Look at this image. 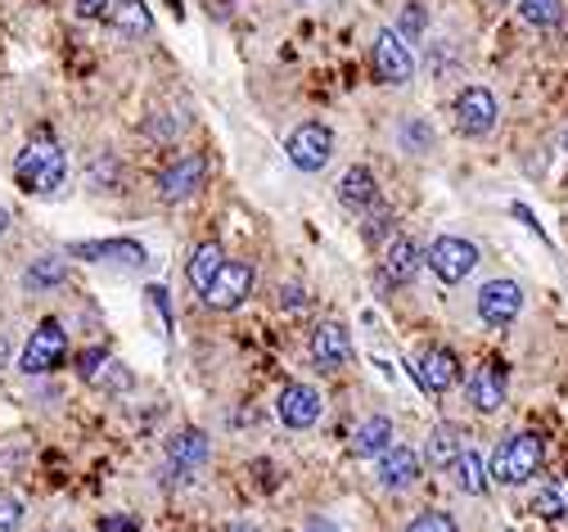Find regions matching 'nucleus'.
Here are the masks:
<instances>
[{
    "instance_id": "obj_3",
    "label": "nucleus",
    "mask_w": 568,
    "mask_h": 532,
    "mask_svg": "<svg viewBox=\"0 0 568 532\" xmlns=\"http://www.w3.org/2000/svg\"><path fill=\"white\" fill-rule=\"evenodd\" d=\"M424 267H429L443 284H460L465 275H473V267H479V245L465 235H438L429 253H424Z\"/></svg>"
},
{
    "instance_id": "obj_33",
    "label": "nucleus",
    "mask_w": 568,
    "mask_h": 532,
    "mask_svg": "<svg viewBox=\"0 0 568 532\" xmlns=\"http://www.w3.org/2000/svg\"><path fill=\"white\" fill-rule=\"evenodd\" d=\"M402 32H406V36H424V32H429V23H424V6H406Z\"/></svg>"
},
{
    "instance_id": "obj_40",
    "label": "nucleus",
    "mask_w": 568,
    "mask_h": 532,
    "mask_svg": "<svg viewBox=\"0 0 568 532\" xmlns=\"http://www.w3.org/2000/svg\"><path fill=\"white\" fill-rule=\"evenodd\" d=\"M55 532H68V528H55Z\"/></svg>"
},
{
    "instance_id": "obj_36",
    "label": "nucleus",
    "mask_w": 568,
    "mask_h": 532,
    "mask_svg": "<svg viewBox=\"0 0 568 532\" xmlns=\"http://www.w3.org/2000/svg\"><path fill=\"white\" fill-rule=\"evenodd\" d=\"M100 532H140V523L131 514H109V519H100Z\"/></svg>"
},
{
    "instance_id": "obj_24",
    "label": "nucleus",
    "mask_w": 568,
    "mask_h": 532,
    "mask_svg": "<svg viewBox=\"0 0 568 532\" xmlns=\"http://www.w3.org/2000/svg\"><path fill=\"white\" fill-rule=\"evenodd\" d=\"M533 514H537V519H546V523L568 519V482H564V478H550L546 488H537V497H533Z\"/></svg>"
},
{
    "instance_id": "obj_23",
    "label": "nucleus",
    "mask_w": 568,
    "mask_h": 532,
    "mask_svg": "<svg viewBox=\"0 0 568 532\" xmlns=\"http://www.w3.org/2000/svg\"><path fill=\"white\" fill-rule=\"evenodd\" d=\"M221 267H226V253H221V245H212V239L189 253L185 275H189V284H195V294H208V284L221 275Z\"/></svg>"
},
{
    "instance_id": "obj_6",
    "label": "nucleus",
    "mask_w": 568,
    "mask_h": 532,
    "mask_svg": "<svg viewBox=\"0 0 568 532\" xmlns=\"http://www.w3.org/2000/svg\"><path fill=\"white\" fill-rule=\"evenodd\" d=\"M64 357H68V334H64V325H59V321H41V325L32 329V338H28L23 357H19V370H23V374H51Z\"/></svg>"
},
{
    "instance_id": "obj_41",
    "label": "nucleus",
    "mask_w": 568,
    "mask_h": 532,
    "mask_svg": "<svg viewBox=\"0 0 568 532\" xmlns=\"http://www.w3.org/2000/svg\"><path fill=\"white\" fill-rule=\"evenodd\" d=\"M564 144H568V135H564Z\"/></svg>"
},
{
    "instance_id": "obj_11",
    "label": "nucleus",
    "mask_w": 568,
    "mask_h": 532,
    "mask_svg": "<svg viewBox=\"0 0 568 532\" xmlns=\"http://www.w3.org/2000/svg\"><path fill=\"white\" fill-rule=\"evenodd\" d=\"M320 415H325L320 389H312V383H284V389H280L275 420L284 428H312V424H320Z\"/></svg>"
},
{
    "instance_id": "obj_25",
    "label": "nucleus",
    "mask_w": 568,
    "mask_h": 532,
    "mask_svg": "<svg viewBox=\"0 0 568 532\" xmlns=\"http://www.w3.org/2000/svg\"><path fill=\"white\" fill-rule=\"evenodd\" d=\"M109 14H113V28H118L122 36H145V32L154 28L145 0H118V6H113Z\"/></svg>"
},
{
    "instance_id": "obj_20",
    "label": "nucleus",
    "mask_w": 568,
    "mask_h": 532,
    "mask_svg": "<svg viewBox=\"0 0 568 532\" xmlns=\"http://www.w3.org/2000/svg\"><path fill=\"white\" fill-rule=\"evenodd\" d=\"M339 204H343L348 213H357V217L379 204V181H374L370 167H348V172L339 176Z\"/></svg>"
},
{
    "instance_id": "obj_4",
    "label": "nucleus",
    "mask_w": 568,
    "mask_h": 532,
    "mask_svg": "<svg viewBox=\"0 0 568 532\" xmlns=\"http://www.w3.org/2000/svg\"><path fill=\"white\" fill-rule=\"evenodd\" d=\"M284 154H290V163L298 172H320L335 159V131L325 122H303L290 131V140H284Z\"/></svg>"
},
{
    "instance_id": "obj_34",
    "label": "nucleus",
    "mask_w": 568,
    "mask_h": 532,
    "mask_svg": "<svg viewBox=\"0 0 568 532\" xmlns=\"http://www.w3.org/2000/svg\"><path fill=\"white\" fill-rule=\"evenodd\" d=\"M113 6H118V0H77V14L81 19H105Z\"/></svg>"
},
{
    "instance_id": "obj_30",
    "label": "nucleus",
    "mask_w": 568,
    "mask_h": 532,
    "mask_svg": "<svg viewBox=\"0 0 568 532\" xmlns=\"http://www.w3.org/2000/svg\"><path fill=\"white\" fill-rule=\"evenodd\" d=\"M28 519V506L14 492H0V532H19Z\"/></svg>"
},
{
    "instance_id": "obj_22",
    "label": "nucleus",
    "mask_w": 568,
    "mask_h": 532,
    "mask_svg": "<svg viewBox=\"0 0 568 532\" xmlns=\"http://www.w3.org/2000/svg\"><path fill=\"white\" fill-rule=\"evenodd\" d=\"M451 482H456V492H465V497H483L488 482H492V474H488V465H483L479 452L465 447V452L456 456V465H451Z\"/></svg>"
},
{
    "instance_id": "obj_10",
    "label": "nucleus",
    "mask_w": 568,
    "mask_h": 532,
    "mask_svg": "<svg viewBox=\"0 0 568 532\" xmlns=\"http://www.w3.org/2000/svg\"><path fill=\"white\" fill-rule=\"evenodd\" d=\"M501 118V105L488 86H465L456 95V131L460 135H488Z\"/></svg>"
},
{
    "instance_id": "obj_2",
    "label": "nucleus",
    "mask_w": 568,
    "mask_h": 532,
    "mask_svg": "<svg viewBox=\"0 0 568 532\" xmlns=\"http://www.w3.org/2000/svg\"><path fill=\"white\" fill-rule=\"evenodd\" d=\"M546 460V443H542V433H514L510 443L496 447L488 474L492 482H505V488H518V482H528Z\"/></svg>"
},
{
    "instance_id": "obj_9",
    "label": "nucleus",
    "mask_w": 568,
    "mask_h": 532,
    "mask_svg": "<svg viewBox=\"0 0 568 532\" xmlns=\"http://www.w3.org/2000/svg\"><path fill=\"white\" fill-rule=\"evenodd\" d=\"M253 284H258L253 262H226L221 275L208 284L204 303H208L212 312H234V307H244V303L253 298Z\"/></svg>"
},
{
    "instance_id": "obj_29",
    "label": "nucleus",
    "mask_w": 568,
    "mask_h": 532,
    "mask_svg": "<svg viewBox=\"0 0 568 532\" xmlns=\"http://www.w3.org/2000/svg\"><path fill=\"white\" fill-rule=\"evenodd\" d=\"M406 532H460V528H456V519H451L447 510H419V514L406 523Z\"/></svg>"
},
{
    "instance_id": "obj_17",
    "label": "nucleus",
    "mask_w": 568,
    "mask_h": 532,
    "mask_svg": "<svg viewBox=\"0 0 568 532\" xmlns=\"http://www.w3.org/2000/svg\"><path fill=\"white\" fill-rule=\"evenodd\" d=\"M415 370H419V383H424L429 393H451L456 383H460V361H456L447 348H429V352H419Z\"/></svg>"
},
{
    "instance_id": "obj_31",
    "label": "nucleus",
    "mask_w": 568,
    "mask_h": 532,
    "mask_svg": "<svg viewBox=\"0 0 568 532\" xmlns=\"http://www.w3.org/2000/svg\"><path fill=\"white\" fill-rule=\"evenodd\" d=\"M109 366V352L105 348H86L81 357H77V374L86 379V383H95V379H100V370Z\"/></svg>"
},
{
    "instance_id": "obj_19",
    "label": "nucleus",
    "mask_w": 568,
    "mask_h": 532,
    "mask_svg": "<svg viewBox=\"0 0 568 532\" xmlns=\"http://www.w3.org/2000/svg\"><path fill=\"white\" fill-rule=\"evenodd\" d=\"M465 447H469V433L460 424H438V428H429V443H424V456L419 460L429 465V469H451Z\"/></svg>"
},
{
    "instance_id": "obj_27",
    "label": "nucleus",
    "mask_w": 568,
    "mask_h": 532,
    "mask_svg": "<svg viewBox=\"0 0 568 532\" xmlns=\"http://www.w3.org/2000/svg\"><path fill=\"white\" fill-rule=\"evenodd\" d=\"M361 235H365V245H389V239H393V208L384 204V199H379L370 213H361Z\"/></svg>"
},
{
    "instance_id": "obj_16",
    "label": "nucleus",
    "mask_w": 568,
    "mask_h": 532,
    "mask_svg": "<svg viewBox=\"0 0 568 532\" xmlns=\"http://www.w3.org/2000/svg\"><path fill=\"white\" fill-rule=\"evenodd\" d=\"M212 460V438L204 428H176L172 438H167V465H176V469H204Z\"/></svg>"
},
{
    "instance_id": "obj_39",
    "label": "nucleus",
    "mask_w": 568,
    "mask_h": 532,
    "mask_svg": "<svg viewBox=\"0 0 568 532\" xmlns=\"http://www.w3.org/2000/svg\"><path fill=\"white\" fill-rule=\"evenodd\" d=\"M0 361H6V338H0Z\"/></svg>"
},
{
    "instance_id": "obj_37",
    "label": "nucleus",
    "mask_w": 568,
    "mask_h": 532,
    "mask_svg": "<svg viewBox=\"0 0 568 532\" xmlns=\"http://www.w3.org/2000/svg\"><path fill=\"white\" fill-rule=\"evenodd\" d=\"M0 235H10V213L0 208Z\"/></svg>"
},
{
    "instance_id": "obj_32",
    "label": "nucleus",
    "mask_w": 568,
    "mask_h": 532,
    "mask_svg": "<svg viewBox=\"0 0 568 532\" xmlns=\"http://www.w3.org/2000/svg\"><path fill=\"white\" fill-rule=\"evenodd\" d=\"M406 144H411V150H429V144H434V127H424L419 118H411L406 122Z\"/></svg>"
},
{
    "instance_id": "obj_12",
    "label": "nucleus",
    "mask_w": 568,
    "mask_h": 532,
    "mask_svg": "<svg viewBox=\"0 0 568 532\" xmlns=\"http://www.w3.org/2000/svg\"><path fill=\"white\" fill-rule=\"evenodd\" d=\"M505 393H510V370L501 361L479 366L469 374V383H465V398H469V406L479 415H496L505 406Z\"/></svg>"
},
{
    "instance_id": "obj_35",
    "label": "nucleus",
    "mask_w": 568,
    "mask_h": 532,
    "mask_svg": "<svg viewBox=\"0 0 568 532\" xmlns=\"http://www.w3.org/2000/svg\"><path fill=\"white\" fill-rule=\"evenodd\" d=\"M280 307H290V312H303V307H307V294H303L298 284H290V289L280 284Z\"/></svg>"
},
{
    "instance_id": "obj_38",
    "label": "nucleus",
    "mask_w": 568,
    "mask_h": 532,
    "mask_svg": "<svg viewBox=\"0 0 568 532\" xmlns=\"http://www.w3.org/2000/svg\"><path fill=\"white\" fill-rule=\"evenodd\" d=\"M226 532H253V528H249V523H234V528H226Z\"/></svg>"
},
{
    "instance_id": "obj_15",
    "label": "nucleus",
    "mask_w": 568,
    "mask_h": 532,
    "mask_svg": "<svg viewBox=\"0 0 568 532\" xmlns=\"http://www.w3.org/2000/svg\"><path fill=\"white\" fill-rule=\"evenodd\" d=\"M424 249L419 239H411V235H393L389 239V253H384V284H411L415 275H419V267H424Z\"/></svg>"
},
{
    "instance_id": "obj_28",
    "label": "nucleus",
    "mask_w": 568,
    "mask_h": 532,
    "mask_svg": "<svg viewBox=\"0 0 568 532\" xmlns=\"http://www.w3.org/2000/svg\"><path fill=\"white\" fill-rule=\"evenodd\" d=\"M518 19L528 28H555L564 19V0H518Z\"/></svg>"
},
{
    "instance_id": "obj_7",
    "label": "nucleus",
    "mask_w": 568,
    "mask_h": 532,
    "mask_svg": "<svg viewBox=\"0 0 568 532\" xmlns=\"http://www.w3.org/2000/svg\"><path fill=\"white\" fill-rule=\"evenodd\" d=\"M204 181H208V159L204 154H181L159 172V199L163 204H185V199L199 195Z\"/></svg>"
},
{
    "instance_id": "obj_8",
    "label": "nucleus",
    "mask_w": 568,
    "mask_h": 532,
    "mask_svg": "<svg viewBox=\"0 0 568 532\" xmlns=\"http://www.w3.org/2000/svg\"><path fill=\"white\" fill-rule=\"evenodd\" d=\"M370 59H374V77L384 86H406L415 77V55H411V45L402 41V32H393V28H384L374 36Z\"/></svg>"
},
{
    "instance_id": "obj_1",
    "label": "nucleus",
    "mask_w": 568,
    "mask_h": 532,
    "mask_svg": "<svg viewBox=\"0 0 568 532\" xmlns=\"http://www.w3.org/2000/svg\"><path fill=\"white\" fill-rule=\"evenodd\" d=\"M14 181L28 189V195H55V189H64V181H68V154L55 140H32L14 159Z\"/></svg>"
},
{
    "instance_id": "obj_18",
    "label": "nucleus",
    "mask_w": 568,
    "mask_h": 532,
    "mask_svg": "<svg viewBox=\"0 0 568 532\" xmlns=\"http://www.w3.org/2000/svg\"><path fill=\"white\" fill-rule=\"evenodd\" d=\"M68 258H81V262H122V267H140L145 262V249L135 239H86V245H73Z\"/></svg>"
},
{
    "instance_id": "obj_14",
    "label": "nucleus",
    "mask_w": 568,
    "mask_h": 532,
    "mask_svg": "<svg viewBox=\"0 0 568 532\" xmlns=\"http://www.w3.org/2000/svg\"><path fill=\"white\" fill-rule=\"evenodd\" d=\"M312 357H316L320 370H339V366H348V361H352V334H348V325H339V321H320V325L312 329Z\"/></svg>"
},
{
    "instance_id": "obj_42",
    "label": "nucleus",
    "mask_w": 568,
    "mask_h": 532,
    "mask_svg": "<svg viewBox=\"0 0 568 532\" xmlns=\"http://www.w3.org/2000/svg\"><path fill=\"white\" fill-rule=\"evenodd\" d=\"M501 6H505V0H501Z\"/></svg>"
},
{
    "instance_id": "obj_26",
    "label": "nucleus",
    "mask_w": 568,
    "mask_h": 532,
    "mask_svg": "<svg viewBox=\"0 0 568 532\" xmlns=\"http://www.w3.org/2000/svg\"><path fill=\"white\" fill-rule=\"evenodd\" d=\"M68 280V262L64 258H36L28 271H23V289L41 294V289H59Z\"/></svg>"
},
{
    "instance_id": "obj_21",
    "label": "nucleus",
    "mask_w": 568,
    "mask_h": 532,
    "mask_svg": "<svg viewBox=\"0 0 568 532\" xmlns=\"http://www.w3.org/2000/svg\"><path fill=\"white\" fill-rule=\"evenodd\" d=\"M348 447H352L357 460H374L379 452L393 447V420H389V415H370L365 424H357V433H352Z\"/></svg>"
},
{
    "instance_id": "obj_5",
    "label": "nucleus",
    "mask_w": 568,
    "mask_h": 532,
    "mask_svg": "<svg viewBox=\"0 0 568 532\" xmlns=\"http://www.w3.org/2000/svg\"><path fill=\"white\" fill-rule=\"evenodd\" d=\"M473 307H479V321H483V325L505 329L510 321H518V312H524V284L496 275V280H488V284L479 289Z\"/></svg>"
},
{
    "instance_id": "obj_13",
    "label": "nucleus",
    "mask_w": 568,
    "mask_h": 532,
    "mask_svg": "<svg viewBox=\"0 0 568 532\" xmlns=\"http://www.w3.org/2000/svg\"><path fill=\"white\" fill-rule=\"evenodd\" d=\"M419 469H424V460L411 447H389L374 456V478L384 492H411L419 482Z\"/></svg>"
}]
</instances>
